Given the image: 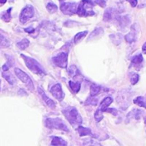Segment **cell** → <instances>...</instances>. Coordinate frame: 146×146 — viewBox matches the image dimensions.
I'll list each match as a JSON object with an SVG mask.
<instances>
[{"instance_id":"d590c367","label":"cell","mask_w":146,"mask_h":146,"mask_svg":"<svg viewBox=\"0 0 146 146\" xmlns=\"http://www.w3.org/2000/svg\"><path fill=\"white\" fill-rule=\"evenodd\" d=\"M6 1L7 0H0V3H6Z\"/></svg>"},{"instance_id":"7402d4cb","label":"cell","mask_w":146,"mask_h":146,"mask_svg":"<svg viewBox=\"0 0 146 146\" xmlns=\"http://www.w3.org/2000/svg\"><path fill=\"white\" fill-rule=\"evenodd\" d=\"M115 10L113 9H106V11L104 13V20L105 21H110L112 19V17H113V12Z\"/></svg>"},{"instance_id":"8d00e7d4","label":"cell","mask_w":146,"mask_h":146,"mask_svg":"<svg viewBox=\"0 0 146 146\" xmlns=\"http://www.w3.org/2000/svg\"><path fill=\"white\" fill-rule=\"evenodd\" d=\"M145 124H146V118H145Z\"/></svg>"},{"instance_id":"d4e9b609","label":"cell","mask_w":146,"mask_h":146,"mask_svg":"<svg viewBox=\"0 0 146 146\" xmlns=\"http://www.w3.org/2000/svg\"><path fill=\"white\" fill-rule=\"evenodd\" d=\"M98 98H96L95 97H90L89 98H87V100L86 101V103H85V104L86 105H97L98 104Z\"/></svg>"},{"instance_id":"f1b7e54d","label":"cell","mask_w":146,"mask_h":146,"mask_svg":"<svg viewBox=\"0 0 146 146\" xmlns=\"http://www.w3.org/2000/svg\"><path fill=\"white\" fill-rule=\"evenodd\" d=\"M139 75L138 74H133L131 75V83L133 85L137 84V82L139 81Z\"/></svg>"},{"instance_id":"836d02e7","label":"cell","mask_w":146,"mask_h":146,"mask_svg":"<svg viewBox=\"0 0 146 146\" xmlns=\"http://www.w3.org/2000/svg\"><path fill=\"white\" fill-rule=\"evenodd\" d=\"M25 31H26L27 33H32L34 32V29H33V27H28V28H26Z\"/></svg>"},{"instance_id":"9a60e30c","label":"cell","mask_w":146,"mask_h":146,"mask_svg":"<svg viewBox=\"0 0 146 146\" xmlns=\"http://www.w3.org/2000/svg\"><path fill=\"white\" fill-rule=\"evenodd\" d=\"M78 133L80 134V137H83V136H87V135H92V130L87 128V127H81L80 126L78 127Z\"/></svg>"},{"instance_id":"2e32d148","label":"cell","mask_w":146,"mask_h":146,"mask_svg":"<svg viewBox=\"0 0 146 146\" xmlns=\"http://www.w3.org/2000/svg\"><path fill=\"white\" fill-rule=\"evenodd\" d=\"M134 104L139 105V107H143L146 109V98H145L144 97H138L134 99Z\"/></svg>"},{"instance_id":"6da1fadb","label":"cell","mask_w":146,"mask_h":146,"mask_svg":"<svg viewBox=\"0 0 146 146\" xmlns=\"http://www.w3.org/2000/svg\"><path fill=\"white\" fill-rule=\"evenodd\" d=\"M62 113L64 114L65 117L67 118V120L69 121V123L73 127H76L82 123V118L75 108L68 107V108L63 110Z\"/></svg>"},{"instance_id":"52a82bcc","label":"cell","mask_w":146,"mask_h":146,"mask_svg":"<svg viewBox=\"0 0 146 146\" xmlns=\"http://www.w3.org/2000/svg\"><path fill=\"white\" fill-rule=\"evenodd\" d=\"M78 6L79 5L77 3H62L60 8L63 14L68 15H72L77 13Z\"/></svg>"},{"instance_id":"e0dca14e","label":"cell","mask_w":146,"mask_h":146,"mask_svg":"<svg viewBox=\"0 0 146 146\" xmlns=\"http://www.w3.org/2000/svg\"><path fill=\"white\" fill-rule=\"evenodd\" d=\"M11 9H12V8H9V9H8L6 11H4L3 13H2L1 18H2L3 21H6V22H9V21H10V19H11V15H10Z\"/></svg>"},{"instance_id":"8fae6325","label":"cell","mask_w":146,"mask_h":146,"mask_svg":"<svg viewBox=\"0 0 146 146\" xmlns=\"http://www.w3.org/2000/svg\"><path fill=\"white\" fill-rule=\"evenodd\" d=\"M38 93L40 94L41 98H43V100L44 101V103L47 104V106H49V107H50V108H51V109H53V108H55V107H56V104H55V102H54L53 100H51L50 98H48V97L46 96L45 92L43 91V89H42V88L38 87Z\"/></svg>"},{"instance_id":"603a6c76","label":"cell","mask_w":146,"mask_h":146,"mask_svg":"<svg viewBox=\"0 0 146 146\" xmlns=\"http://www.w3.org/2000/svg\"><path fill=\"white\" fill-rule=\"evenodd\" d=\"M9 46V41L0 33V48H7Z\"/></svg>"},{"instance_id":"e575fe53","label":"cell","mask_w":146,"mask_h":146,"mask_svg":"<svg viewBox=\"0 0 146 146\" xmlns=\"http://www.w3.org/2000/svg\"><path fill=\"white\" fill-rule=\"evenodd\" d=\"M142 50H143V52L146 54V42L144 44V45H143V47H142Z\"/></svg>"},{"instance_id":"d6a6232c","label":"cell","mask_w":146,"mask_h":146,"mask_svg":"<svg viewBox=\"0 0 146 146\" xmlns=\"http://www.w3.org/2000/svg\"><path fill=\"white\" fill-rule=\"evenodd\" d=\"M106 112L111 113V114H113L114 115H117V110H116L115 109H107V110H106Z\"/></svg>"},{"instance_id":"1f68e13d","label":"cell","mask_w":146,"mask_h":146,"mask_svg":"<svg viewBox=\"0 0 146 146\" xmlns=\"http://www.w3.org/2000/svg\"><path fill=\"white\" fill-rule=\"evenodd\" d=\"M126 1H127L128 3H130V4H131L132 7H136L137 4H138V0H126Z\"/></svg>"},{"instance_id":"3957f363","label":"cell","mask_w":146,"mask_h":146,"mask_svg":"<svg viewBox=\"0 0 146 146\" xmlns=\"http://www.w3.org/2000/svg\"><path fill=\"white\" fill-rule=\"evenodd\" d=\"M94 6L92 0H82L78 6L77 14L80 16H90L93 15L94 12L92 10V8Z\"/></svg>"},{"instance_id":"4fadbf2b","label":"cell","mask_w":146,"mask_h":146,"mask_svg":"<svg viewBox=\"0 0 146 146\" xmlns=\"http://www.w3.org/2000/svg\"><path fill=\"white\" fill-rule=\"evenodd\" d=\"M3 77L7 80V82H9V85H15L16 83V80H15V76L12 75V74H10L8 71H4L3 73Z\"/></svg>"},{"instance_id":"9c48e42d","label":"cell","mask_w":146,"mask_h":146,"mask_svg":"<svg viewBox=\"0 0 146 146\" xmlns=\"http://www.w3.org/2000/svg\"><path fill=\"white\" fill-rule=\"evenodd\" d=\"M50 93L58 100V101H62L63 98H64V93L62 92V86L60 84H56L55 86H53L50 89Z\"/></svg>"},{"instance_id":"ba28073f","label":"cell","mask_w":146,"mask_h":146,"mask_svg":"<svg viewBox=\"0 0 146 146\" xmlns=\"http://www.w3.org/2000/svg\"><path fill=\"white\" fill-rule=\"evenodd\" d=\"M52 61L57 67L62 68H66L68 65V54L65 52H62L57 56H54L52 58Z\"/></svg>"},{"instance_id":"8992f818","label":"cell","mask_w":146,"mask_h":146,"mask_svg":"<svg viewBox=\"0 0 146 146\" xmlns=\"http://www.w3.org/2000/svg\"><path fill=\"white\" fill-rule=\"evenodd\" d=\"M34 15V9L31 5L26 6L20 14V21L24 24L27 21H28L31 18H33Z\"/></svg>"},{"instance_id":"30bf717a","label":"cell","mask_w":146,"mask_h":146,"mask_svg":"<svg viewBox=\"0 0 146 146\" xmlns=\"http://www.w3.org/2000/svg\"><path fill=\"white\" fill-rule=\"evenodd\" d=\"M135 27H136V24L133 25V26L132 27L130 33H127V34L125 36V39H126V41L128 42V43H133V42L136 41V39H137L138 30L135 28Z\"/></svg>"},{"instance_id":"4dcf8cb0","label":"cell","mask_w":146,"mask_h":146,"mask_svg":"<svg viewBox=\"0 0 146 146\" xmlns=\"http://www.w3.org/2000/svg\"><path fill=\"white\" fill-rule=\"evenodd\" d=\"M95 2L99 5V6H101V7H105V5H106V2H105V0H95Z\"/></svg>"},{"instance_id":"44dd1931","label":"cell","mask_w":146,"mask_h":146,"mask_svg":"<svg viewBox=\"0 0 146 146\" xmlns=\"http://www.w3.org/2000/svg\"><path fill=\"white\" fill-rule=\"evenodd\" d=\"M16 45H17V47H18L20 50H25L26 48H27V47L29 46V40L27 39V38H24V39H22L21 41L18 42V43L16 44Z\"/></svg>"},{"instance_id":"d6986e66","label":"cell","mask_w":146,"mask_h":146,"mask_svg":"<svg viewBox=\"0 0 146 146\" xmlns=\"http://www.w3.org/2000/svg\"><path fill=\"white\" fill-rule=\"evenodd\" d=\"M80 83L79 82H74V81H69V86L72 90V92L74 93H77L79 92L80 89Z\"/></svg>"},{"instance_id":"484cf974","label":"cell","mask_w":146,"mask_h":146,"mask_svg":"<svg viewBox=\"0 0 146 146\" xmlns=\"http://www.w3.org/2000/svg\"><path fill=\"white\" fill-rule=\"evenodd\" d=\"M142 62H143V56H142L141 54H139V55L133 56V59H132V62H133V64H135V65L140 64Z\"/></svg>"},{"instance_id":"ac0fdd59","label":"cell","mask_w":146,"mask_h":146,"mask_svg":"<svg viewBox=\"0 0 146 146\" xmlns=\"http://www.w3.org/2000/svg\"><path fill=\"white\" fill-rule=\"evenodd\" d=\"M87 33H88L87 31H84V32H80V33H77V34L74 36V44H78L79 42H80V40H82V39L86 36Z\"/></svg>"},{"instance_id":"74e56055","label":"cell","mask_w":146,"mask_h":146,"mask_svg":"<svg viewBox=\"0 0 146 146\" xmlns=\"http://www.w3.org/2000/svg\"><path fill=\"white\" fill-rule=\"evenodd\" d=\"M0 86H1V80H0Z\"/></svg>"},{"instance_id":"4316f807","label":"cell","mask_w":146,"mask_h":146,"mask_svg":"<svg viewBox=\"0 0 146 146\" xmlns=\"http://www.w3.org/2000/svg\"><path fill=\"white\" fill-rule=\"evenodd\" d=\"M103 28H101V27H98V28H96L92 33H91V36H90V38H88L89 40L90 39H92V38H93L95 36H98V35H99V33H103Z\"/></svg>"},{"instance_id":"5b68a950","label":"cell","mask_w":146,"mask_h":146,"mask_svg":"<svg viewBox=\"0 0 146 146\" xmlns=\"http://www.w3.org/2000/svg\"><path fill=\"white\" fill-rule=\"evenodd\" d=\"M15 75L25 84V85H27V88L31 91V92H33V89H34V86H33V81H32V80H31V78L25 73V72H23L21 69H20V68H15Z\"/></svg>"},{"instance_id":"f35d334b","label":"cell","mask_w":146,"mask_h":146,"mask_svg":"<svg viewBox=\"0 0 146 146\" xmlns=\"http://www.w3.org/2000/svg\"><path fill=\"white\" fill-rule=\"evenodd\" d=\"M60 1H62V0H60Z\"/></svg>"},{"instance_id":"277c9868","label":"cell","mask_w":146,"mask_h":146,"mask_svg":"<svg viewBox=\"0 0 146 146\" xmlns=\"http://www.w3.org/2000/svg\"><path fill=\"white\" fill-rule=\"evenodd\" d=\"M45 126L50 129H57L68 132V127L60 118H48L45 120Z\"/></svg>"},{"instance_id":"83f0119b","label":"cell","mask_w":146,"mask_h":146,"mask_svg":"<svg viewBox=\"0 0 146 146\" xmlns=\"http://www.w3.org/2000/svg\"><path fill=\"white\" fill-rule=\"evenodd\" d=\"M94 117H95V120H96L98 122L101 121L104 119L103 112H101V111H99V110H98L96 111V113H95V115H94Z\"/></svg>"},{"instance_id":"5bb4252c","label":"cell","mask_w":146,"mask_h":146,"mask_svg":"<svg viewBox=\"0 0 146 146\" xmlns=\"http://www.w3.org/2000/svg\"><path fill=\"white\" fill-rule=\"evenodd\" d=\"M51 145L54 146H67V142L59 137H54L52 139Z\"/></svg>"},{"instance_id":"7a4b0ae2","label":"cell","mask_w":146,"mask_h":146,"mask_svg":"<svg viewBox=\"0 0 146 146\" xmlns=\"http://www.w3.org/2000/svg\"><path fill=\"white\" fill-rule=\"evenodd\" d=\"M21 57L23 58L26 66L29 68V70L31 72H33V74H35L37 75H44L45 74V72H44L43 67L35 59L29 57V56H26L23 54H21Z\"/></svg>"},{"instance_id":"7c38bea8","label":"cell","mask_w":146,"mask_h":146,"mask_svg":"<svg viewBox=\"0 0 146 146\" xmlns=\"http://www.w3.org/2000/svg\"><path fill=\"white\" fill-rule=\"evenodd\" d=\"M112 102H113L112 98H110V97H107V98H105L102 101V103H100V105H99L98 110H99V111H101V112H104V111H106L107 108L111 104V103H112Z\"/></svg>"},{"instance_id":"ffe728a7","label":"cell","mask_w":146,"mask_h":146,"mask_svg":"<svg viewBox=\"0 0 146 146\" xmlns=\"http://www.w3.org/2000/svg\"><path fill=\"white\" fill-rule=\"evenodd\" d=\"M101 92V86L92 84L91 86V96L92 97H96L99 92Z\"/></svg>"},{"instance_id":"cb8c5ba5","label":"cell","mask_w":146,"mask_h":146,"mask_svg":"<svg viewBox=\"0 0 146 146\" xmlns=\"http://www.w3.org/2000/svg\"><path fill=\"white\" fill-rule=\"evenodd\" d=\"M46 8H47V10L49 11V13H50V14H53V13L56 12V10H57V6L51 2L47 3Z\"/></svg>"},{"instance_id":"f546056e","label":"cell","mask_w":146,"mask_h":146,"mask_svg":"<svg viewBox=\"0 0 146 146\" xmlns=\"http://www.w3.org/2000/svg\"><path fill=\"white\" fill-rule=\"evenodd\" d=\"M78 72V69L76 68L75 66H71L70 68H69V74H71V76H74L76 74V73Z\"/></svg>"}]
</instances>
